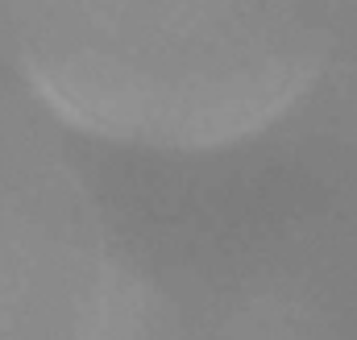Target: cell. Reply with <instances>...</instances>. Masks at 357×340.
I'll use <instances>...</instances> for the list:
<instances>
[{
	"label": "cell",
	"instance_id": "1",
	"mask_svg": "<svg viewBox=\"0 0 357 340\" xmlns=\"http://www.w3.org/2000/svg\"><path fill=\"white\" fill-rule=\"evenodd\" d=\"M354 13V0H88L29 54V75L79 129L212 150L291 112Z\"/></svg>",
	"mask_w": 357,
	"mask_h": 340
}]
</instances>
